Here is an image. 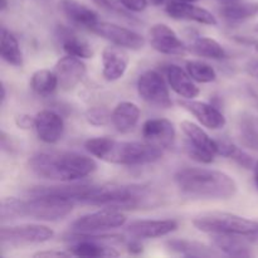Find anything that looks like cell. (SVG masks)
I'll return each mask as SVG.
<instances>
[{"label":"cell","mask_w":258,"mask_h":258,"mask_svg":"<svg viewBox=\"0 0 258 258\" xmlns=\"http://www.w3.org/2000/svg\"><path fill=\"white\" fill-rule=\"evenodd\" d=\"M174 181L184 196L193 199H231L237 184L228 174L213 169L184 168L176 171Z\"/></svg>","instance_id":"6da1fadb"},{"label":"cell","mask_w":258,"mask_h":258,"mask_svg":"<svg viewBox=\"0 0 258 258\" xmlns=\"http://www.w3.org/2000/svg\"><path fill=\"white\" fill-rule=\"evenodd\" d=\"M29 168L37 176L49 180L75 181L96 170V161L90 156L71 151H43L33 155Z\"/></svg>","instance_id":"7a4b0ae2"},{"label":"cell","mask_w":258,"mask_h":258,"mask_svg":"<svg viewBox=\"0 0 258 258\" xmlns=\"http://www.w3.org/2000/svg\"><path fill=\"white\" fill-rule=\"evenodd\" d=\"M85 148L101 160L126 166L146 165L160 160L163 156V149L149 143L116 141L107 136L90 139L85 143Z\"/></svg>","instance_id":"3957f363"},{"label":"cell","mask_w":258,"mask_h":258,"mask_svg":"<svg viewBox=\"0 0 258 258\" xmlns=\"http://www.w3.org/2000/svg\"><path fill=\"white\" fill-rule=\"evenodd\" d=\"M146 197L148 190L141 185H90L81 203L121 211L143 206Z\"/></svg>","instance_id":"277c9868"},{"label":"cell","mask_w":258,"mask_h":258,"mask_svg":"<svg viewBox=\"0 0 258 258\" xmlns=\"http://www.w3.org/2000/svg\"><path fill=\"white\" fill-rule=\"evenodd\" d=\"M193 226L204 233L237 234L246 237L249 241H258V222L236 214L221 212L203 214L193 219Z\"/></svg>","instance_id":"5b68a950"},{"label":"cell","mask_w":258,"mask_h":258,"mask_svg":"<svg viewBox=\"0 0 258 258\" xmlns=\"http://www.w3.org/2000/svg\"><path fill=\"white\" fill-rule=\"evenodd\" d=\"M75 203V201L64 197L35 194L32 199L23 202V217L47 222L59 221L73 211Z\"/></svg>","instance_id":"8992f818"},{"label":"cell","mask_w":258,"mask_h":258,"mask_svg":"<svg viewBox=\"0 0 258 258\" xmlns=\"http://www.w3.org/2000/svg\"><path fill=\"white\" fill-rule=\"evenodd\" d=\"M54 236L53 229L43 224H20V226L2 227L0 239L2 244H9L13 247L40 244L50 241Z\"/></svg>","instance_id":"52a82bcc"},{"label":"cell","mask_w":258,"mask_h":258,"mask_svg":"<svg viewBox=\"0 0 258 258\" xmlns=\"http://www.w3.org/2000/svg\"><path fill=\"white\" fill-rule=\"evenodd\" d=\"M106 241H118V236H95L92 233H77L70 237L68 251L78 257H117L118 252L113 247L105 244Z\"/></svg>","instance_id":"ba28073f"},{"label":"cell","mask_w":258,"mask_h":258,"mask_svg":"<svg viewBox=\"0 0 258 258\" xmlns=\"http://www.w3.org/2000/svg\"><path fill=\"white\" fill-rule=\"evenodd\" d=\"M127 218L121 211L103 208L95 213L86 214L76 219L72 224V231L76 233H95L122 227Z\"/></svg>","instance_id":"9c48e42d"},{"label":"cell","mask_w":258,"mask_h":258,"mask_svg":"<svg viewBox=\"0 0 258 258\" xmlns=\"http://www.w3.org/2000/svg\"><path fill=\"white\" fill-rule=\"evenodd\" d=\"M138 92L149 105L159 108L171 107L170 95L163 76L156 71H146L138 80Z\"/></svg>","instance_id":"30bf717a"},{"label":"cell","mask_w":258,"mask_h":258,"mask_svg":"<svg viewBox=\"0 0 258 258\" xmlns=\"http://www.w3.org/2000/svg\"><path fill=\"white\" fill-rule=\"evenodd\" d=\"M95 34L105 38L113 45H118L121 48L131 50H140L145 45V38L139 33L107 22H98L91 30Z\"/></svg>","instance_id":"8fae6325"},{"label":"cell","mask_w":258,"mask_h":258,"mask_svg":"<svg viewBox=\"0 0 258 258\" xmlns=\"http://www.w3.org/2000/svg\"><path fill=\"white\" fill-rule=\"evenodd\" d=\"M150 44L154 49L168 55H184L188 47L179 39L178 34L163 23L154 24L149 30Z\"/></svg>","instance_id":"7c38bea8"},{"label":"cell","mask_w":258,"mask_h":258,"mask_svg":"<svg viewBox=\"0 0 258 258\" xmlns=\"http://www.w3.org/2000/svg\"><path fill=\"white\" fill-rule=\"evenodd\" d=\"M165 12L173 19L189 20V22H196L204 25H212V27L218 24L217 18L211 12L189 2L168 0L165 3Z\"/></svg>","instance_id":"4fadbf2b"},{"label":"cell","mask_w":258,"mask_h":258,"mask_svg":"<svg viewBox=\"0 0 258 258\" xmlns=\"http://www.w3.org/2000/svg\"><path fill=\"white\" fill-rule=\"evenodd\" d=\"M146 143L160 149H169L175 141V127L173 122L166 118H151L144 122L141 128Z\"/></svg>","instance_id":"5bb4252c"},{"label":"cell","mask_w":258,"mask_h":258,"mask_svg":"<svg viewBox=\"0 0 258 258\" xmlns=\"http://www.w3.org/2000/svg\"><path fill=\"white\" fill-rule=\"evenodd\" d=\"M176 228L178 222L175 219H145L131 222L126 231L134 238L150 239L168 236Z\"/></svg>","instance_id":"9a60e30c"},{"label":"cell","mask_w":258,"mask_h":258,"mask_svg":"<svg viewBox=\"0 0 258 258\" xmlns=\"http://www.w3.org/2000/svg\"><path fill=\"white\" fill-rule=\"evenodd\" d=\"M54 73L58 78L59 87L64 91H71L83 80L87 68L81 58L68 55L63 57L55 63Z\"/></svg>","instance_id":"2e32d148"},{"label":"cell","mask_w":258,"mask_h":258,"mask_svg":"<svg viewBox=\"0 0 258 258\" xmlns=\"http://www.w3.org/2000/svg\"><path fill=\"white\" fill-rule=\"evenodd\" d=\"M34 118V128L39 140L45 144H55L62 139L64 133V121L59 113L43 110L38 112Z\"/></svg>","instance_id":"e0dca14e"},{"label":"cell","mask_w":258,"mask_h":258,"mask_svg":"<svg viewBox=\"0 0 258 258\" xmlns=\"http://www.w3.org/2000/svg\"><path fill=\"white\" fill-rule=\"evenodd\" d=\"M179 105L185 108L186 111H189L202 125L211 128V130H219V128H223L226 126V117L213 105L194 100L180 101Z\"/></svg>","instance_id":"ac0fdd59"},{"label":"cell","mask_w":258,"mask_h":258,"mask_svg":"<svg viewBox=\"0 0 258 258\" xmlns=\"http://www.w3.org/2000/svg\"><path fill=\"white\" fill-rule=\"evenodd\" d=\"M118 45L106 47L102 52V76L108 82L123 77L128 66V54Z\"/></svg>","instance_id":"d6986e66"},{"label":"cell","mask_w":258,"mask_h":258,"mask_svg":"<svg viewBox=\"0 0 258 258\" xmlns=\"http://www.w3.org/2000/svg\"><path fill=\"white\" fill-rule=\"evenodd\" d=\"M165 77L169 86L175 93L185 100H193L199 95V88L186 71L176 64H169L165 68Z\"/></svg>","instance_id":"ffe728a7"},{"label":"cell","mask_w":258,"mask_h":258,"mask_svg":"<svg viewBox=\"0 0 258 258\" xmlns=\"http://www.w3.org/2000/svg\"><path fill=\"white\" fill-rule=\"evenodd\" d=\"M62 12L73 24L82 27L85 29L92 30V28L100 22L98 14L87 5L77 0H62L60 3Z\"/></svg>","instance_id":"44dd1931"},{"label":"cell","mask_w":258,"mask_h":258,"mask_svg":"<svg viewBox=\"0 0 258 258\" xmlns=\"http://www.w3.org/2000/svg\"><path fill=\"white\" fill-rule=\"evenodd\" d=\"M213 246L221 252L231 257H251L252 251L249 248V239L237 234H212Z\"/></svg>","instance_id":"7402d4cb"},{"label":"cell","mask_w":258,"mask_h":258,"mask_svg":"<svg viewBox=\"0 0 258 258\" xmlns=\"http://www.w3.org/2000/svg\"><path fill=\"white\" fill-rule=\"evenodd\" d=\"M57 37L59 39L63 50L68 55L78 57L81 59L82 58H91L93 55V50L87 40L76 34L70 28L59 25L57 28Z\"/></svg>","instance_id":"603a6c76"},{"label":"cell","mask_w":258,"mask_h":258,"mask_svg":"<svg viewBox=\"0 0 258 258\" xmlns=\"http://www.w3.org/2000/svg\"><path fill=\"white\" fill-rule=\"evenodd\" d=\"M140 118V108L136 103L123 101L120 102L111 113L113 127L121 134H127L135 128Z\"/></svg>","instance_id":"cb8c5ba5"},{"label":"cell","mask_w":258,"mask_h":258,"mask_svg":"<svg viewBox=\"0 0 258 258\" xmlns=\"http://www.w3.org/2000/svg\"><path fill=\"white\" fill-rule=\"evenodd\" d=\"M180 127L186 136L184 143L194 146V148L201 149L203 151H207V153L212 154L214 156L218 155V144H217V140H213L201 126L191 122V121L185 120L180 123Z\"/></svg>","instance_id":"d4e9b609"},{"label":"cell","mask_w":258,"mask_h":258,"mask_svg":"<svg viewBox=\"0 0 258 258\" xmlns=\"http://www.w3.org/2000/svg\"><path fill=\"white\" fill-rule=\"evenodd\" d=\"M166 247L175 253L185 257H218L217 248L189 239H170L166 242Z\"/></svg>","instance_id":"484cf974"},{"label":"cell","mask_w":258,"mask_h":258,"mask_svg":"<svg viewBox=\"0 0 258 258\" xmlns=\"http://www.w3.org/2000/svg\"><path fill=\"white\" fill-rule=\"evenodd\" d=\"M222 18L229 23H241L251 19L258 13V4L256 3H238L231 0L226 3L219 10Z\"/></svg>","instance_id":"4316f807"},{"label":"cell","mask_w":258,"mask_h":258,"mask_svg":"<svg viewBox=\"0 0 258 258\" xmlns=\"http://www.w3.org/2000/svg\"><path fill=\"white\" fill-rule=\"evenodd\" d=\"M2 58L14 67L23 66V53L20 50L18 39L7 29L2 28V47H0Z\"/></svg>","instance_id":"83f0119b"},{"label":"cell","mask_w":258,"mask_h":258,"mask_svg":"<svg viewBox=\"0 0 258 258\" xmlns=\"http://www.w3.org/2000/svg\"><path fill=\"white\" fill-rule=\"evenodd\" d=\"M58 86H59V83H58V78L55 76L54 71H35L32 75V78H30L32 90L38 96H42V97H47V96L52 95Z\"/></svg>","instance_id":"f1b7e54d"},{"label":"cell","mask_w":258,"mask_h":258,"mask_svg":"<svg viewBox=\"0 0 258 258\" xmlns=\"http://www.w3.org/2000/svg\"><path fill=\"white\" fill-rule=\"evenodd\" d=\"M191 50L199 57L209 58V59H223L227 57V52L221 43L213 38L197 37L191 42Z\"/></svg>","instance_id":"f546056e"},{"label":"cell","mask_w":258,"mask_h":258,"mask_svg":"<svg viewBox=\"0 0 258 258\" xmlns=\"http://www.w3.org/2000/svg\"><path fill=\"white\" fill-rule=\"evenodd\" d=\"M239 138L248 148L258 150V118L252 115H243L239 120Z\"/></svg>","instance_id":"4dcf8cb0"},{"label":"cell","mask_w":258,"mask_h":258,"mask_svg":"<svg viewBox=\"0 0 258 258\" xmlns=\"http://www.w3.org/2000/svg\"><path fill=\"white\" fill-rule=\"evenodd\" d=\"M185 70L194 81L199 83H211L217 80V72L211 64L202 60H188Z\"/></svg>","instance_id":"1f68e13d"},{"label":"cell","mask_w":258,"mask_h":258,"mask_svg":"<svg viewBox=\"0 0 258 258\" xmlns=\"http://www.w3.org/2000/svg\"><path fill=\"white\" fill-rule=\"evenodd\" d=\"M23 202L17 198H4L2 201V207H0V216L2 221L7 219H17L23 217Z\"/></svg>","instance_id":"d6a6232c"},{"label":"cell","mask_w":258,"mask_h":258,"mask_svg":"<svg viewBox=\"0 0 258 258\" xmlns=\"http://www.w3.org/2000/svg\"><path fill=\"white\" fill-rule=\"evenodd\" d=\"M85 117L91 125L103 126L111 121V113L105 107H92L86 111Z\"/></svg>","instance_id":"836d02e7"},{"label":"cell","mask_w":258,"mask_h":258,"mask_svg":"<svg viewBox=\"0 0 258 258\" xmlns=\"http://www.w3.org/2000/svg\"><path fill=\"white\" fill-rule=\"evenodd\" d=\"M125 9L128 12L140 13L148 8L149 0H118Z\"/></svg>","instance_id":"e575fe53"},{"label":"cell","mask_w":258,"mask_h":258,"mask_svg":"<svg viewBox=\"0 0 258 258\" xmlns=\"http://www.w3.org/2000/svg\"><path fill=\"white\" fill-rule=\"evenodd\" d=\"M35 118L32 116L27 115V113H20L15 117V125L23 130H29V128L34 127Z\"/></svg>","instance_id":"d590c367"},{"label":"cell","mask_w":258,"mask_h":258,"mask_svg":"<svg viewBox=\"0 0 258 258\" xmlns=\"http://www.w3.org/2000/svg\"><path fill=\"white\" fill-rule=\"evenodd\" d=\"M34 257H71L70 251H60V249H50V251H39L33 254Z\"/></svg>","instance_id":"8d00e7d4"},{"label":"cell","mask_w":258,"mask_h":258,"mask_svg":"<svg viewBox=\"0 0 258 258\" xmlns=\"http://www.w3.org/2000/svg\"><path fill=\"white\" fill-rule=\"evenodd\" d=\"M127 251L130 252L131 254H139L143 252V244L139 242L138 238L133 239V241L130 242V243L127 244Z\"/></svg>","instance_id":"74e56055"},{"label":"cell","mask_w":258,"mask_h":258,"mask_svg":"<svg viewBox=\"0 0 258 258\" xmlns=\"http://www.w3.org/2000/svg\"><path fill=\"white\" fill-rule=\"evenodd\" d=\"M246 71L248 72V75L252 76V77L258 78V59L249 60L246 64Z\"/></svg>","instance_id":"f35d334b"},{"label":"cell","mask_w":258,"mask_h":258,"mask_svg":"<svg viewBox=\"0 0 258 258\" xmlns=\"http://www.w3.org/2000/svg\"><path fill=\"white\" fill-rule=\"evenodd\" d=\"M253 171H254V183H256V186H257V189H258V161H257L256 164H254Z\"/></svg>","instance_id":"ab89813d"},{"label":"cell","mask_w":258,"mask_h":258,"mask_svg":"<svg viewBox=\"0 0 258 258\" xmlns=\"http://www.w3.org/2000/svg\"><path fill=\"white\" fill-rule=\"evenodd\" d=\"M5 98H7V91H5V86L2 85V103L4 105Z\"/></svg>","instance_id":"60d3db41"},{"label":"cell","mask_w":258,"mask_h":258,"mask_svg":"<svg viewBox=\"0 0 258 258\" xmlns=\"http://www.w3.org/2000/svg\"><path fill=\"white\" fill-rule=\"evenodd\" d=\"M151 3H153L154 5H165V3L168 2V0H150Z\"/></svg>","instance_id":"b9f144b4"},{"label":"cell","mask_w":258,"mask_h":258,"mask_svg":"<svg viewBox=\"0 0 258 258\" xmlns=\"http://www.w3.org/2000/svg\"><path fill=\"white\" fill-rule=\"evenodd\" d=\"M8 4H9V3H8V0H2V4H0V9H2V12H4V10L7 9Z\"/></svg>","instance_id":"7bdbcfd3"},{"label":"cell","mask_w":258,"mask_h":258,"mask_svg":"<svg viewBox=\"0 0 258 258\" xmlns=\"http://www.w3.org/2000/svg\"><path fill=\"white\" fill-rule=\"evenodd\" d=\"M181 2H189V3H194V2H197V0H181Z\"/></svg>","instance_id":"ee69618b"},{"label":"cell","mask_w":258,"mask_h":258,"mask_svg":"<svg viewBox=\"0 0 258 258\" xmlns=\"http://www.w3.org/2000/svg\"><path fill=\"white\" fill-rule=\"evenodd\" d=\"M256 50H257V53H258V43H256Z\"/></svg>","instance_id":"f6af8a7d"},{"label":"cell","mask_w":258,"mask_h":258,"mask_svg":"<svg viewBox=\"0 0 258 258\" xmlns=\"http://www.w3.org/2000/svg\"><path fill=\"white\" fill-rule=\"evenodd\" d=\"M257 29H258V28H257Z\"/></svg>","instance_id":"bcb514c9"}]
</instances>
